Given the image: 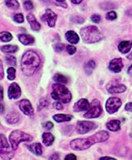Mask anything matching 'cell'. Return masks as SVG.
Instances as JSON below:
<instances>
[{
    "label": "cell",
    "instance_id": "obj_1",
    "mask_svg": "<svg viewBox=\"0 0 132 160\" xmlns=\"http://www.w3.org/2000/svg\"><path fill=\"white\" fill-rule=\"evenodd\" d=\"M109 136L108 132L101 131V132H98V133L94 134V136H91L87 138H78V139L72 140L70 143V147H71V149H73L75 151H83V150L90 148L91 146H93L95 143L106 141L109 138Z\"/></svg>",
    "mask_w": 132,
    "mask_h": 160
},
{
    "label": "cell",
    "instance_id": "obj_2",
    "mask_svg": "<svg viewBox=\"0 0 132 160\" xmlns=\"http://www.w3.org/2000/svg\"><path fill=\"white\" fill-rule=\"evenodd\" d=\"M40 64L41 58L36 52L29 50L23 55L21 68L26 75H32L38 70Z\"/></svg>",
    "mask_w": 132,
    "mask_h": 160
},
{
    "label": "cell",
    "instance_id": "obj_3",
    "mask_svg": "<svg viewBox=\"0 0 132 160\" xmlns=\"http://www.w3.org/2000/svg\"><path fill=\"white\" fill-rule=\"evenodd\" d=\"M52 89H53V91L51 93V97L54 100L59 101L60 103H64V104H67L71 101V99H72L71 92L62 84H59V83L54 84L52 86Z\"/></svg>",
    "mask_w": 132,
    "mask_h": 160
},
{
    "label": "cell",
    "instance_id": "obj_4",
    "mask_svg": "<svg viewBox=\"0 0 132 160\" xmlns=\"http://www.w3.org/2000/svg\"><path fill=\"white\" fill-rule=\"evenodd\" d=\"M80 34H81L83 41L88 43L97 42L101 41V39H102L101 32H100L99 28L94 26H89V27L83 28L80 30Z\"/></svg>",
    "mask_w": 132,
    "mask_h": 160
},
{
    "label": "cell",
    "instance_id": "obj_5",
    "mask_svg": "<svg viewBox=\"0 0 132 160\" xmlns=\"http://www.w3.org/2000/svg\"><path fill=\"white\" fill-rule=\"evenodd\" d=\"M32 137L27 133H24L22 131L19 130H15L13 131L10 135V141L12 144V148L13 150H16L19 143L22 141H31L32 140Z\"/></svg>",
    "mask_w": 132,
    "mask_h": 160
},
{
    "label": "cell",
    "instance_id": "obj_6",
    "mask_svg": "<svg viewBox=\"0 0 132 160\" xmlns=\"http://www.w3.org/2000/svg\"><path fill=\"white\" fill-rule=\"evenodd\" d=\"M8 139L3 134H0V157L3 159H11L13 157V152Z\"/></svg>",
    "mask_w": 132,
    "mask_h": 160
},
{
    "label": "cell",
    "instance_id": "obj_7",
    "mask_svg": "<svg viewBox=\"0 0 132 160\" xmlns=\"http://www.w3.org/2000/svg\"><path fill=\"white\" fill-rule=\"evenodd\" d=\"M101 113H102V108H101L100 102L98 100H94L92 104L90 105L89 109L84 114V117L86 119H94V118L99 117Z\"/></svg>",
    "mask_w": 132,
    "mask_h": 160
},
{
    "label": "cell",
    "instance_id": "obj_8",
    "mask_svg": "<svg viewBox=\"0 0 132 160\" xmlns=\"http://www.w3.org/2000/svg\"><path fill=\"white\" fill-rule=\"evenodd\" d=\"M121 106H122L121 99H119L117 97H111L106 103V109H107L108 113L113 114L120 108Z\"/></svg>",
    "mask_w": 132,
    "mask_h": 160
},
{
    "label": "cell",
    "instance_id": "obj_9",
    "mask_svg": "<svg viewBox=\"0 0 132 160\" xmlns=\"http://www.w3.org/2000/svg\"><path fill=\"white\" fill-rule=\"evenodd\" d=\"M96 124L92 122H87V121H80L77 124V131L79 134H86L89 131L95 129Z\"/></svg>",
    "mask_w": 132,
    "mask_h": 160
},
{
    "label": "cell",
    "instance_id": "obj_10",
    "mask_svg": "<svg viewBox=\"0 0 132 160\" xmlns=\"http://www.w3.org/2000/svg\"><path fill=\"white\" fill-rule=\"evenodd\" d=\"M19 108L21 109V111L28 115V116H32L34 111H33V108L30 104V102L27 99H24V100H21L19 102Z\"/></svg>",
    "mask_w": 132,
    "mask_h": 160
},
{
    "label": "cell",
    "instance_id": "obj_11",
    "mask_svg": "<svg viewBox=\"0 0 132 160\" xmlns=\"http://www.w3.org/2000/svg\"><path fill=\"white\" fill-rule=\"evenodd\" d=\"M42 20L45 21L49 27L53 28L56 24V21H57V15L51 10H46L45 13L42 16Z\"/></svg>",
    "mask_w": 132,
    "mask_h": 160
},
{
    "label": "cell",
    "instance_id": "obj_12",
    "mask_svg": "<svg viewBox=\"0 0 132 160\" xmlns=\"http://www.w3.org/2000/svg\"><path fill=\"white\" fill-rule=\"evenodd\" d=\"M8 93H9V98L10 99H17L21 95V89L18 86V84L13 83L9 87Z\"/></svg>",
    "mask_w": 132,
    "mask_h": 160
},
{
    "label": "cell",
    "instance_id": "obj_13",
    "mask_svg": "<svg viewBox=\"0 0 132 160\" xmlns=\"http://www.w3.org/2000/svg\"><path fill=\"white\" fill-rule=\"evenodd\" d=\"M124 67V64H123V61L121 58H114L112 59L110 62H109V68L111 72H120L122 71Z\"/></svg>",
    "mask_w": 132,
    "mask_h": 160
},
{
    "label": "cell",
    "instance_id": "obj_14",
    "mask_svg": "<svg viewBox=\"0 0 132 160\" xmlns=\"http://www.w3.org/2000/svg\"><path fill=\"white\" fill-rule=\"evenodd\" d=\"M90 108V103L87 99H80L74 105V110L76 112H80L84 110H88Z\"/></svg>",
    "mask_w": 132,
    "mask_h": 160
},
{
    "label": "cell",
    "instance_id": "obj_15",
    "mask_svg": "<svg viewBox=\"0 0 132 160\" xmlns=\"http://www.w3.org/2000/svg\"><path fill=\"white\" fill-rule=\"evenodd\" d=\"M65 37H66V40H67L69 42L73 43V44H76L79 42V35L75 32V31H67L65 34Z\"/></svg>",
    "mask_w": 132,
    "mask_h": 160
},
{
    "label": "cell",
    "instance_id": "obj_16",
    "mask_svg": "<svg viewBox=\"0 0 132 160\" xmlns=\"http://www.w3.org/2000/svg\"><path fill=\"white\" fill-rule=\"evenodd\" d=\"M27 19H28V23L30 24V27H31V28H32L33 30H35V31L40 30V28H41V25L38 23V21L36 20V18L34 17V15H33V14H31V13L28 14Z\"/></svg>",
    "mask_w": 132,
    "mask_h": 160
},
{
    "label": "cell",
    "instance_id": "obj_17",
    "mask_svg": "<svg viewBox=\"0 0 132 160\" xmlns=\"http://www.w3.org/2000/svg\"><path fill=\"white\" fill-rule=\"evenodd\" d=\"M131 47H132V42H129V41H124V42H122L119 44L118 49H119V51L121 53L125 54V53H127V52L130 51Z\"/></svg>",
    "mask_w": 132,
    "mask_h": 160
},
{
    "label": "cell",
    "instance_id": "obj_18",
    "mask_svg": "<svg viewBox=\"0 0 132 160\" xmlns=\"http://www.w3.org/2000/svg\"><path fill=\"white\" fill-rule=\"evenodd\" d=\"M18 39L25 45H28V44H31L34 42V38L30 35H28V34H20L18 36Z\"/></svg>",
    "mask_w": 132,
    "mask_h": 160
},
{
    "label": "cell",
    "instance_id": "obj_19",
    "mask_svg": "<svg viewBox=\"0 0 132 160\" xmlns=\"http://www.w3.org/2000/svg\"><path fill=\"white\" fill-rule=\"evenodd\" d=\"M120 122L118 120H112V121H109L108 123H107V128L109 130V131H112V132H116V131H119L121 126H120Z\"/></svg>",
    "mask_w": 132,
    "mask_h": 160
},
{
    "label": "cell",
    "instance_id": "obj_20",
    "mask_svg": "<svg viewBox=\"0 0 132 160\" xmlns=\"http://www.w3.org/2000/svg\"><path fill=\"white\" fill-rule=\"evenodd\" d=\"M126 87L124 85H115L112 87H108V91L109 93H122L125 92Z\"/></svg>",
    "mask_w": 132,
    "mask_h": 160
},
{
    "label": "cell",
    "instance_id": "obj_21",
    "mask_svg": "<svg viewBox=\"0 0 132 160\" xmlns=\"http://www.w3.org/2000/svg\"><path fill=\"white\" fill-rule=\"evenodd\" d=\"M28 150L30 152H32L34 154L36 155H42L43 153V148H42V145L40 143H34L30 146H28Z\"/></svg>",
    "mask_w": 132,
    "mask_h": 160
},
{
    "label": "cell",
    "instance_id": "obj_22",
    "mask_svg": "<svg viewBox=\"0 0 132 160\" xmlns=\"http://www.w3.org/2000/svg\"><path fill=\"white\" fill-rule=\"evenodd\" d=\"M43 142L45 146H50L54 142V136L51 133H43Z\"/></svg>",
    "mask_w": 132,
    "mask_h": 160
},
{
    "label": "cell",
    "instance_id": "obj_23",
    "mask_svg": "<svg viewBox=\"0 0 132 160\" xmlns=\"http://www.w3.org/2000/svg\"><path fill=\"white\" fill-rule=\"evenodd\" d=\"M72 116L71 115H67V114H57L53 117V119L57 122H69L72 120Z\"/></svg>",
    "mask_w": 132,
    "mask_h": 160
},
{
    "label": "cell",
    "instance_id": "obj_24",
    "mask_svg": "<svg viewBox=\"0 0 132 160\" xmlns=\"http://www.w3.org/2000/svg\"><path fill=\"white\" fill-rule=\"evenodd\" d=\"M6 121L10 123V124H14L16 122H18L19 121V115L16 113H10L7 115Z\"/></svg>",
    "mask_w": 132,
    "mask_h": 160
},
{
    "label": "cell",
    "instance_id": "obj_25",
    "mask_svg": "<svg viewBox=\"0 0 132 160\" xmlns=\"http://www.w3.org/2000/svg\"><path fill=\"white\" fill-rule=\"evenodd\" d=\"M18 50V47L16 45H4L1 47V51L4 53H14Z\"/></svg>",
    "mask_w": 132,
    "mask_h": 160
},
{
    "label": "cell",
    "instance_id": "obj_26",
    "mask_svg": "<svg viewBox=\"0 0 132 160\" xmlns=\"http://www.w3.org/2000/svg\"><path fill=\"white\" fill-rule=\"evenodd\" d=\"M54 80H55L56 82L59 83V84H66V83L68 82L67 78H66L64 75L60 74V73H57V74H55V75H54Z\"/></svg>",
    "mask_w": 132,
    "mask_h": 160
},
{
    "label": "cell",
    "instance_id": "obj_27",
    "mask_svg": "<svg viewBox=\"0 0 132 160\" xmlns=\"http://www.w3.org/2000/svg\"><path fill=\"white\" fill-rule=\"evenodd\" d=\"M12 39H13V36H12V34L10 32L4 31V32L0 33V41L3 42H10V41H12Z\"/></svg>",
    "mask_w": 132,
    "mask_h": 160
},
{
    "label": "cell",
    "instance_id": "obj_28",
    "mask_svg": "<svg viewBox=\"0 0 132 160\" xmlns=\"http://www.w3.org/2000/svg\"><path fill=\"white\" fill-rule=\"evenodd\" d=\"M95 68V62L94 61V60H90V61H88L86 64H85V67H84V69H85V71L87 72V73L88 74H90V73H92V72L94 71V69Z\"/></svg>",
    "mask_w": 132,
    "mask_h": 160
},
{
    "label": "cell",
    "instance_id": "obj_29",
    "mask_svg": "<svg viewBox=\"0 0 132 160\" xmlns=\"http://www.w3.org/2000/svg\"><path fill=\"white\" fill-rule=\"evenodd\" d=\"M6 5L12 10H17L19 8V3L17 0H6Z\"/></svg>",
    "mask_w": 132,
    "mask_h": 160
},
{
    "label": "cell",
    "instance_id": "obj_30",
    "mask_svg": "<svg viewBox=\"0 0 132 160\" xmlns=\"http://www.w3.org/2000/svg\"><path fill=\"white\" fill-rule=\"evenodd\" d=\"M14 78H15V69L13 67H10L8 69V79L13 80Z\"/></svg>",
    "mask_w": 132,
    "mask_h": 160
},
{
    "label": "cell",
    "instance_id": "obj_31",
    "mask_svg": "<svg viewBox=\"0 0 132 160\" xmlns=\"http://www.w3.org/2000/svg\"><path fill=\"white\" fill-rule=\"evenodd\" d=\"M6 61H7L8 64L12 65V66H13V65L16 64V58L13 56H7L6 57Z\"/></svg>",
    "mask_w": 132,
    "mask_h": 160
},
{
    "label": "cell",
    "instance_id": "obj_32",
    "mask_svg": "<svg viewBox=\"0 0 132 160\" xmlns=\"http://www.w3.org/2000/svg\"><path fill=\"white\" fill-rule=\"evenodd\" d=\"M47 105H48V102H47V100H46V99H44V98L41 99V100H40V102H39V105H38V110L43 109V108L47 107Z\"/></svg>",
    "mask_w": 132,
    "mask_h": 160
},
{
    "label": "cell",
    "instance_id": "obj_33",
    "mask_svg": "<svg viewBox=\"0 0 132 160\" xmlns=\"http://www.w3.org/2000/svg\"><path fill=\"white\" fill-rule=\"evenodd\" d=\"M2 100H3V88L0 86V113H2L4 111V107L1 104Z\"/></svg>",
    "mask_w": 132,
    "mask_h": 160
},
{
    "label": "cell",
    "instance_id": "obj_34",
    "mask_svg": "<svg viewBox=\"0 0 132 160\" xmlns=\"http://www.w3.org/2000/svg\"><path fill=\"white\" fill-rule=\"evenodd\" d=\"M116 17H117V14L115 12H109L106 15V18L108 20H115Z\"/></svg>",
    "mask_w": 132,
    "mask_h": 160
},
{
    "label": "cell",
    "instance_id": "obj_35",
    "mask_svg": "<svg viewBox=\"0 0 132 160\" xmlns=\"http://www.w3.org/2000/svg\"><path fill=\"white\" fill-rule=\"evenodd\" d=\"M13 19H14V21L17 22V23H23V22H24V16H23L22 13H17V14H15L14 17H13Z\"/></svg>",
    "mask_w": 132,
    "mask_h": 160
},
{
    "label": "cell",
    "instance_id": "obj_36",
    "mask_svg": "<svg viewBox=\"0 0 132 160\" xmlns=\"http://www.w3.org/2000/svg\"><path fill=\"white\" fill-rule=\"evenodd\" d=\"M66 50H67L68 54H70V55H74V54L77 52L76 47L73 46V45H68V46H66Z\"/></svg>",
    "mask_w": 132,
    "mask_h": 160
},
{
    "label": "cell",
    "instance_id": "obj_37",
    "mask_svg": "<svg viewBox=\"0 0 132 160\" xmlns=\"http://www.w3.org/2000/svg\"><path fill=\"white\" fill-rule=\"evenodd\" d=\"M24 6H25V9H26L27 11H31V10L33 9V4H32L31 1H29V0H28V1L25 2Z\"/></svg>",
    "mask_w": 132,
    "mask_h": 160
},
{
    "label": "cell",
    "instance_id": "obj_38",
    "mask_svg": "<svg viewBox=\"0 0 132 160\" xmlns=\"http://www.w3.org/2000/svg\"><path fill=\"white\" fill-rule=\"evenodd\" d=\"M64 47H65V45H64L63 43H57V44L55 45V50H56L57 52H61V51L64 49Z\"/></svg>",
    "mask_w": 132,
    "mask_h": 160
},
{
    "label": "cell",
    "instance_id": "obj_39",
    "mask_svg": "<svg viewBox=\"0 0 132 160\" xmlns=\"http://www.w3.org/2000/svg\"><path fill=\"white\" fill-rule=\"evenodd\" d=\"M92 21L94 22V23H99L100 21H101V17L99 16V15H97V14H94L93 16H92Z\"/></svg>",
    "mask_w": 132,
    "mask_h": 160
},
{
    "label": "cell",
    "instance_id": "obj_40",
    "mask_svg": "<svg viewBox=\"0 0 132 160\" xmlns=\"http://www.w3.org/2000/svg\"><path fill=\"white\" fill-rule=\"evenodd\" d=\"M53 107H54V108H55L57 110H61V109L63 108V107H62V104H61L60 102H56V103H54Z\"/></svg>",
    "mask_w": 132,
    "mask_h": 160
},
{
    "label": "cell",
    "instance_id": "obj_41",
    "mask_svg": "<svg viewBox=\"0 0 132 160\" xmlns=\"http://www.w3.org/2000/svg\"><path fill=\"white\" fill-rule=\"evenodd\" d=\"M4 76V72H3V65H2V62L0 60V80H1Z\"/></svg>",
    "mask_w": 132,
    "mask_h": 160
},
{
    "label": "cell",
    "instance_id": "obj_42",
    "mask_svg": "<svg viewBox=\"0 0 132 160\" xmlns=\"http://www.w3.org/2000/svg\"><path fill=\"white\" fill-rule=\"evenodd\" d=\"M65 159L66 160H76L77 159V156L76 155H74V154H68V155H66L65 156Z\"/></svg>",
    "mask_w": 132,
    "mask_h": 160
},
{
    "label": "cell",
    "instance_id": "obj_43",
    "mask_svg": "<svg viewBox=\"0 0 132 160\" xmlns=\"http://www.w3.org/2000/svg\"><path fill=\"white\" fill-rule=\"evenodd\" d=\"M43 127H44V128H46V129H51V128H53V123H52V122H45V123L43 124Z\"/></svg>",
    "mask_w": 132,
    "mask_h": 160
},
{
    "label": "cell",
    "instance_id": "obj_44",
    "mask_svg": "<svg viewBox=\"0 0 132 160\" xmlns=\"http://www.w3.org/2000/svg\"><path fill=\"white\" fill-rule=\"evenodd\" d=\"M125 110H126V111L132 112V103H127V104L125 105Z\"/></svg>",
    "mask_w": 132,
    "mask_h": 160
},
{
    "label": "cell",
    "instance_id": "obj_45",
    "mask_svg": "<svg viewBox=\"0 0 132 160\" xmlns=\"http://www.w3.org/2000/svg\"><path fill=\"white\" fill-rule=\"evenodd\" d=\"M71 1H72L73 4H80L83 0H71Z\"/></svg>",
    "mask_w": 132,
    "mask_h": 160
},
{
    "label": "cell",
    "instance_id": "obj_46",
    "mask_svg": "<svg viewBox=\"0 0 132 160\" xmlns=\"http://www.w3.org/2000/svg\"><path fill=\"white\" fill-rule=\"evenodd\" d=\"M127 72H128V74H131V75H132V64H131V66L128 68V71H127Z\"/></svg>",
    "mask_w": 132,
    "mask_h": 160
},
{
    "label": "cell",
    "instance_id": "obj_47",
    "mask_svg": "<svg viewBox=\"0 0 132 160\" xmlns=\"http://www.w3.org/2000/svg\"><path fill=\"white\" fill-rule=\"evenodd\" d=\"M100 159L103 160V159H113V158H112V157H109V156H106V157H101Z\"/></svg>",
    "mask_w": 132,
    "mask_h": 160
},
{
    "label": "cell",
    "instance_id": "obj_48",
    "mask_svg": "<svg viewBox=\"0 0 132 160\" xmlns=\"http://www.w3.org/2000/svg\"><path fill=\"white\" fill-rule=\"evenodd\" d=\"M128 58H129V59H131V58H132V53L128 56Z\"/></svg>",
    "mask_w": 132,
    "mask_h": 160
},
{
    "label": "cell",
    "instance_id": "obj_49",
    "mask_svg": "<svg viewBox=\"0 0 132 160\" xmlns=\"http://www.w3.org/2000/svg\"><path fill=\"white\" fill-rule=\"evenodd\" d=\"M50 158H51V159H53V158H58V156H51Z\"/></svg>",
    "mask_w": 132,
    "mask_h": 160
},
{
    "label": "cell",
    "instance_id": "obj_50",
    "mask_svg": "<svg viewBox=\"0 0 132 160\" xmlns=\"http://www.w3.org/2000/svg\"><path fill=\"white\" fill-rule=\"evenodd\" d=\"M56 1H58V2H63L64 0H56Z\"/></svg>",
    "mask_w": 132,
    "mask_h": 160
}]
</instances>
